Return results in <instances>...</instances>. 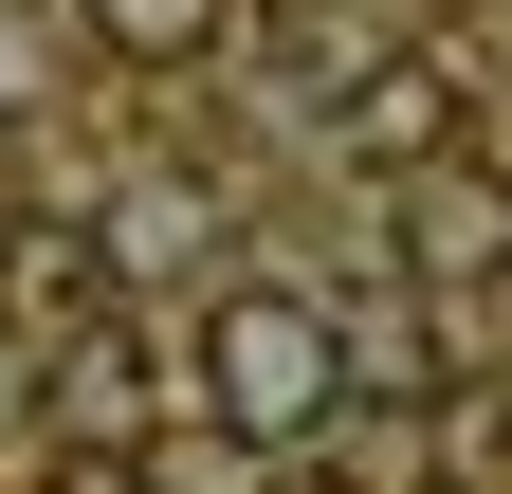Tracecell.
I'll use <instances>...</instances> for the list:
<instances>
[{
    "instance_id": "cell-1",
    "label": "cell",
    "mask_w": 512,
    "mask_h": 494,
    "mask_svg": "<svg viewBox=\"0 0 512 494\" xmlns=\"http://www.w3.org/2000/svg\"><path fill=\"white\" fill-rule=\"evenodd\" d=\"M202 403L238 458H311L348 421V330L311 312V293H220L202 312Z\"/></svg>"
},
{
    "instance_id": "cell-2",
    "label": "cell",
    "mask_w": 512,
    "mask_h": 494,
    "mask_svg": "<svg viewBox=\"0 0 512 494\" xmlns=\"http://www.w3.org/2000/svg\"><path fill=\"white\" fill-rule=\"evenodd\" d=\"M110 312V238L92 220H19L0 238V330H92Z\"/></svg>"
},
{
    "instance_id": "cell-3",
    "label": "cell",
    "mask_w": 512,
    "mask_h": 494,
    "mask_svg": "<svg viewBox=\"0 0 512 494\" xmlns=\"http://www.w3.org/2000/svg\"><path fill=\"white\" fill-rule=\"evenodd\" d=\"M439 129H458V74H439V55H384V74L348 92V147H366V165H421Z\"/></svg>"
},
{
    "instance_id": "cell-4",
    "label": "cell",
    "mask_w": 512,
    "mask_h": 494,
    "mask_svg": "<svg viewBox=\"0 0 512 494\" xmlns=\"http://www.w3.org/2000/svg\"><path fill=\"white\" fill-rule=\"evenodd\" d=\"M220 19H238V0H92V37H110V55H147V74H183Z\"/></svg>"
},
{
    "instance_id": "cell-5",
    "label": "cell",
    "mask_w": 512,
    "mask_h": 494,
    "mask_svg": "<svg viewBox=\"0 0 512 494\" xmlns=\"http://www.w3.org/2000/svg\"><path fill=\"white\" fill-rule=\"evenodd\" d=\"M19 403H37V348H19V330H0V421H19Z\"/></svg>"
},
{
    "instance_id": "cell-6",
    "label": "cell",
    "mask_w": 512,
    "mask_h": 494,
    "mask_svg": "<svg viewBox=\"0 0 512 494\" xmlns=\"http://www.w3.org/2000/svg\"><path fill=\"white\" fill-rule=\"evenodd\" d=\"M55 494H147V476H128V458H74V476H55Z\"/></svg>"
},
{
    "instance_id": "cell-7",
    "label": "cell",
    "mask_w": 512,
    "mask_h": 494,
    "mask_svg": "<svg viewBox=\"0 0 512 494\" xmlns=\"http://www.w3.org/2000/svg\"><path fill=\"white\" fill-rule=\"evenodd\" d=\"M311 494H330V476H311Z\"/></svg>"
}]
</instances>
